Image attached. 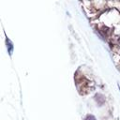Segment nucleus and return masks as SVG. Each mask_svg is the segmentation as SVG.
Masks as SVG:
<instances>
[{
  "label": "nucleus",
  "mask_w": 120,
  "mask_h": 120,
  "mask_svg": "<svg viewBox=\"0 0 120 120\" xmlns=\"http://www.w3.org/2000/svg\"><path fill=\"white\" fill-rule=\"evenodd\" d=\"M5 44H6V48H7V52L8 53V55L11 56L12 53H13V52H14V44L11 41V39L9 38H8V36H6Z\"/></svg>",
  "instance_id": "obj_1"
},
{
  "label": "nucleus",
  "mask_w": 120,
  "mask_h": 120,
  "mask_svg": "<svg viewBox=\"0 0 120 120\" xmlns=\"http://www.w3.org/2000/svg\"><path fill=\"white\" fill-rule=\"evenodd\" d=\"M85 120H96V118H95L93 115H91V114H88V115L85 117Z\"/></svg>",
  "instance_id": "obj_2"
}]
</instances>
